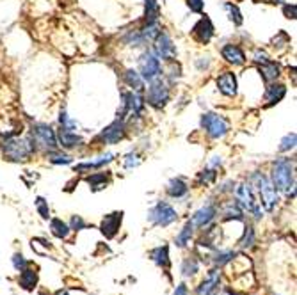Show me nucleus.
<instances>
[{"mask_svg": "<svg viewBox=\"0 0 297 295\" xmlns=\"http://www.w3.org/2000/svg\"><path fill=\"white\" fill-rule=\"evenodd\" d=\"M201 126L205 128V132L208 134V137L212 139H222L229 130L228 119L215 112H207L201 116Z\"/></svg>", "mask_w": 297, "mask_h": 295, "instance_id": "obj_7", "label": "nucleus"}, {"mask_svg": "<svg viewBox=\"0 0 297 295\" xmlns=\"http://www.w3.org/2000/svg\"><path fill=\"white\" fill-rule=\"evenodd\" d=\"M151 259H153L155 263H157L158 267H164V269H169V265H171V261H169V249L168 245H160V247L153 249V251L150 252Z\"/></svg>", "mask_w": 297, "mask_h": 295, "instance_id": "obj_25", "label": "nucleus"}, {"mask_svg": "<svg viewBox=\"0 0 297 295\" xmlns=\"http://www.w3.org/2000/svg\"><path fill=\"white\" fill-rule=\"evenodd\" d=\"M233 258H235V252L233 251H219V252H215L214 263L219 267H222V265H226V263L232 261Z\"/></svg>", "mask_w": 297, "mask_h": 295, "instance_id": "obj_33", "label": "nucleus"}, {"mask_svg": "<svg viewBox=\"0 0 297 295\" xmlns=\"http://www.w3.org/2000/svg\"><path fill=\"white\" fill-rule=\"evenodd\" d=\"M251 181H253L258 194H260V205H263V208L267 210V212H272L279 201L278 190H276V187L272 185V181L261 173H254L253 176H251Z\"/></svg>", "mask_w": 297, "mask_h": 295, "instance_id": "obj_3", "label": "nucleus"}, {"mask_svg": "<svg viewBox=\"0 0 297 295\" xmlns=\"http://www.w3.org/2000/svg\"><path fill=\"white\" fill-rule=\"evenodd\" d=\"M30 139L34 141V144L40 146V148L47 149H57V137H55V132L52 130V126H48L47 123H34L30 126Z\"/></svg>", "mask_w": 297, "mask_h": 295, "instance_id": "obj_5", "label": "nucleus"}, {"mask_svg": "<svg viewBox=\"0 0 297 295\" xmlns=\"http://www.w3.org/2000/svg\"><path fill=\"white\" fill-rule=\"evenodd\" d=\"M155 55L158 57V59L162 60H168V62H171V60H176V53H178V50H176V45L171 41V38H169L168 34H158L157 39H155Z\"/></svg>", "mask_w": 297, "mask_h": 295, "instance_id": "obj_11", "label": "nucleus"}, {"mask_svg": "<svg viewBox=\"0 0 297 295\" xmlns=\"http://www.w3.org/2000/svg\"><path fill=\"white\" fill-rule=\"evenodd\" d=\"M38 146L34 144L32 139H20V137H9L2 146L4 156L11 162H25L36 153Z\"/></svg>", "mask_w": 297, "mask_h": 295, "instance_id": "obj_1", "label": "nucleus"}, {"mask_svg": "<svg viewBox=\"0 0 297 295\" xmlns=\"http://www.w3.org/2000/svg\"><path fill=\"white\" fill-rule=\"evenodd\" d=\"M55 137H57V144L64 149L77 148V146H80L84 142V139L80 137V135H77L75 130H70V128H64V126L59 128Z\"/></svg>", "mask_w": 297, "mask_h": 295, "instance_id": "obj_15", "label": "nucleus"}, {"mask_svg": "<svg viewBox=\"0 0 297 295\" xmlns=\"http://www.w3.org/2000/svg\"><path fill=\"white\" fill-rule=\"evenodd\" d=\"M112 158H114V155H112V153H107V155L100 156V158H98V160H91V162H84V163H79V166H75V171H79V173H84V171L100 169V167H104L105 163L112 162Z\"/></svg>", "mask_w": 297, "mask_h": 295, "instance_id": "obj_23", "label": "nucleus"}, {"mask_svg": "<svg viewBox=\"0 0 297 295\" xmlns=\"http://www.w3.org/2000/svg\"><path fill=\"white\" fill-rule=\"evenodd\" d=\"M258 71H260L261 78H263L265 82H274L276 78L279 77V66L276 62H272V60H267V62L260 64L258 66Z\"/></svg>", "mask_w": 297, "mask_h": 295, "instance_id": "obj_22", "label": "nucleus"}, {"mask_svg": "<svg viewBox=\"0 0 297 295\" xmlns=\"http://www.w3.org/2000/svg\"><path fill=\"white\" fill-rule=\"evenodd\" d=\"M286 94V87L283 84H272L267 87L265 91V100H267V105L265 107H272L276 103H279Z\"/></svg>", "mask_w": 297, "mask_h": 295, "instance_id": "obj_19", "label": "nucleus"}, {"mask_svg": "<svg viewBox=\"0 0 297 295\" xmlns=\"http://www.w3.org/2000/svg\"><path fill=\"white\" fill-rule=\"evenodd\" d=\"M50 230H52V235L57 238H68L70 233H72V227L66 222H62V219H52Z\"/></svg>", "mask_w": 297, "mask_h": 295, "instance_id": "obj_26", "label": "nucleus"}, {"mask_svg": "<svg viewBox=\"0 0 297 295\" xmlns=\"http://www.w3.org/2000/svg\"><path fill=\"white\" fill-rule=\"evenodd\" d=\"M121 220H123V212L109 213V215H105L104 220H102L100 231L107 238H114L116 233H118V230H119V226H121Z\"/></svg>", "mask_w": 297, "mask_h": 295, "instance_id": "obj_16", "label": "nucleus"}, {"mask_svg": "<svg viewBox=\"0 0 297 295\" xmlns=\"http://www.w3.org/2000/svg\"><path fill=\"white\" fill-rule=\"evenodd\" d=\"M125 84L128 85L132 91H137V92H141L143 91V87H144L143 77H141L139 71H136V70H126L125 71Z\"/></svg>", "mask_w": 297, "mask_h": 295, "instance_id": "obj_24", "label": "nucleus"}, {"mask_svg": "<svg viewBox=\"0 0 297 295\" xmlns=\"http://www.w3.org/2000/svg\"><path fill=\"white\" fill-rule=\"evenodd\" d=\"M272 185L276 187V190L281 192H293V162L290 158H276V162L272 163Z\"/></svg>", "mask_w": 297, "mask_h": 295, "instance_id": "obj_2", "label": "nucleus"}, {"mask_svg": "<svg viewBox=\"0 0 297 295\" xmlns=\"http://www.w3.org/2000/svg\"><path fill=\"white\" fill-rule=\"evenodd\" d=\"M141 163V156L137 155V153H128V155L125 156V167L126 169H134V167H137Z\"/></svg>", "mask_w": 297, "mask_h": 295, "instance_id": "obj_39", "label": "nucleus"}, {"mask_svg": "<svg viewBox=\"0 0 297 295\" xmlns=\"http://www.w3.org/2000/svg\"><path fill=\"white\" fill-rule=\"evenodd\" d=\"M295 148V134H288V135H285V137L281 139V144H279V151L281 153H286V151H290V149H293Z\"/></svg>", "mask_w": 297, "mask_h": 295, "instance_id": "obj_34", "label": "nucleus"}, {"mask_svg": "<svg viewBox=\"0 0 297 295\" xmlns=\"http://www.w3.org/2000/svg\"><path fill=\"white\" fill-rule=\"evenodd\" d=\"M20 284H22L25 290H32L38 284V274L30 269H23L22 276H20Z\"/></svg>", "mask_w": 297, "mask_h": 295, "instance_id": "obj_27", "label": "nucleus"}, {"mask_svg": "<svg viewBox=\"0 0 297 295\" xmlns=\"http://www.w3.org/2000/svg\"><path fill=\"white\" fill-rule=\"evenodd\" d=\"M283 13L288 20H295V4H285L283 6Z\"/></svg>", "mask_w": 297, "mask_h": 295, "instance_id": "obj_44", "label": "nucleus"}, {"mask_svg": "<svg viewBox=\"0 0 297 295\" xmlns=\"http://www.w3.org/2000/svg\"><path fill=\"white\" fill-rule=\"evenodd\" d=\"M224 9L229 13V20L233 21V25H237V27H240V25L244 23V16H242V13H240V9L235 6V4H232V2H224Z\"/></svg>", "mask_w": 297, "mask_h": 295, "instance_id": "obj_30", "label": "nucleus"}, {"mask_svg": "<svg viewBox=\"0 0 297 295\" xmlns=\"http://www.w3.org/2000/svg\"><path fill=\"white\" fill-rule=\"evenodd\" d=\"M137 64H139V75L143 77L144 82H151L162 75L160 59H158L153 52H150V50H146V52L139 57V62Z\"/></svg>", "mask_w": 297, "mask_h": 295, "instance_id": "obj_8", "label": "nucleus"}, {"mask_svg": "<svg viewBox=\"0 0 297 295\" xmlns=\"http://www.w3.org/2000/svg\"><path fill=\"white\" fill-rule=\"evenodd\" d=\"M187 7H189L192 13H203V7H205V2L203 0H187Z\"/></svg>", "mask_w": 297, "mask_h": 295, "instance_id": "obj_41", "label": "nucleus"}, {"mask_svg": "<svg viewBox=\"0 0 297 295\" xmlns=\"http://www.w3.org/2000/svg\"><path fill=\"white\" fill-rule=\"evenodd\" d=\"M190 34H192V38L196 39L200 45H208L215 34V27H214V23H212L210 18H208L207 14H203V16L196 21V25L192 27Z\"/></svg>", "mask_w": 297, "mask_h": 295, "instance_id": "obj_10", "label": "nucleus"}, {"mask_svg": "<svg viewBox=\"0 0 297 295\" xmlns=\"http://www.w3.org/2000/svg\"><path fill=\"white\" fill-rule=\"evenodd\" d=\"M144 102L157 110H162L166 105H168L169 87L160 77L150 82V87H148V91H146V98H144Z\"/></svg>", "mask_w": 297, "mask_h": 295, "instance_id": "obj_4", "label": "nucleus"}, {"mask_svg": "<svg viewBox=\"0 0 297 295\" xmlns=\"http://www.w3.org/2000/svg\"><path fill=\"white\" fill-rule=\"evenodd\" d=\"M235 198H237V205L242 206L244 210L253 213L256 219H261V210L258 206L256 199H254V194L251 190V185L249 183H242L235 188Z\"/></svg>", "mask_w": 297, "mask_h": 295, "instance_id": "obj_9", "label": "nucleus"}, {"mask_svg": "<svg viewBox=\"0 0 297 295\" xmlns=\"http://www.w3.org/2000/svg\"><path fill=\"white\" fill-rule=\"evenodd\" d=\"M221 55H222V59H224L228 64H232V66H242V64L247 60L244 50L240 48L239 45H233V43H228V45L222 46Z\"/></svg>", "mask_w": 297, "mask_h": 295, "instance_id": "obj_14", "label": "nucleus"}, {"mask_svg": "<svg viewBox=\"0 0 297 295\" xmlns=\"http://www.w3.org/2000/svg\"><path fill=\"white\" fill-rule=\"evenodd\" d=\"M215 215H217L215 206L214 205H207V206H203V208H200L196 213H194V217H192L190 222L194 224V227H207L208 224L215 219Z\"/></svg>", "mask_w": 297, "mask_h": 295, "instance_id": "obj_17", "label": "nucleus"}, {"mask_svg": "<svg viewBox=\"0 0 297 295\" xmlns=\"http://www.w3.org/2000/svg\"><path fill=\"white\" fill-rule=\"evenodd\" d=\"M126 134V126H125V121L123 119H116L105 128L104 132L100 134V139L105 142V144H118Z\"/></svg>", "mask_w": 297, "mask_h": 295, "instance_id": "obj_12", "label": "nucleus"}, {"mask_svg": "<svg viewBox=\"0 0 297 295\" xmlns=\"http://www.w3.org/2000/svg\"><path fill=\"white\" fill-rule=\"evenodd\" d=\"M221 295H237V293H233V291L232 290H224V291H222V293Z\"/></svg>", "mask_w": 297, "mask_h": 295, "instance_id": "obj_46", "label": "nucleus"}, {"mask_svg": "<svg viewBox=\"0 0 297 295\" xmlns=\"http://www.w3.org/2000/svg\"><path fill=\"white\" fill-rule=\"evenodd\" d=\"M219 283H221V272L219 270H210L207 279H203V283L197 288V295H214Z\"/></svg>", "mask_w": 297, "mask_h": 295, "instance_id": "obj_18", "label": "nucleus"}, {"mask_svg": "<svg viewBox=\"0 0 297 295\" xmlns=\"http://www.w3.org/2000/svg\"><path fill=\"white\" fill-rule=\"evenodd\" d=\"M253 60L254 62H258V64H263V62H267V60H271L269 59V55L263 52V50H254V55H253Z\"/></svg>", "mask_w": 297, "mask_h": 295, "instance_id": "obj_43", "label": "nucleus"}, {"mask_svg": "<svg viewBox=\"0 0 297 295\" xmlns=\"http://www.w3.org/2000/svg\"><path fill=\"white\" fill-rule=\"evenodd\" d=\"M86 181L93 187V190H100V188H104L107 185V176H105V173H94L91 176H87Z\"/></svg>", "mask_w": 297, "mask_h": 295, "instance_id": "obj_31", "label": "nucleus"}, {"mask_svg": "<svg viewBox=\"0 0 297 295\" xmlns=\"http://www.w3.org/2000/svg\"><path fill=\"white\" fill-rule=\"evenodd\" d=\"M215 84H217V89L221 91V94L228 96V98H235L237 96V75L233 71H222L217 78H215Z\"/></svg>", "mask_w": 297, "mask_h": 295, "instance_id": "obj_13", "label": "nucleus"}, {"mask_svg": "<svg viewBox=\"0 0 297 295\" xmlns=\"http://www.w3.org/2000/svg\"><path fill=\"white\" fill-rule=\"evenodd\" d=\"M240 247H251V245L254 244V230L251 226H247L246 230H244V237L239 240Z\"/></svg>", "mask_w": 297, "mask_h": 295, "instance_id": "obj_36", "label": "nucleus"}, {"mask_svg": "<svg viewBox=\"0 0 297 295\" xmlns=\"http://www.w3.org/2000/svg\"><path fill=\"white\" fill-rule=\"evenodd\" d=\"M176 219H178L176 210L169 203H164V201H158L148 212V220L151 224H157V226H162V227L171 226L173 222H176Z\"/></svg>", "mask_w": 297, "mask_h": 295, "instance_id": "obj_6", "label": "nucleus"}, {"mask_svg": "<svg viewBox=\"0 0 297 295\" xmlns=\"http://www.w3.org/2000/svg\"><path fill=\"white\" fill-rule=\"evenodd\" d=\"M254 2H269V0H254Z\"/></svg>", "mask_w": 297, "mask_h": 295, "instance_id": "obj_48", "label": "nucleus"}, {"mask_svg": "<svg viewBox=\"0 0 297 295\" xmlns=\"http://www.w3.org/2000/svg\"><path fill=\"white\" fill-rule=\"evenodd\" d=\"M224 219H242V210H240L239 205H229L226 206L224 210Z\"/></svg>", "mask_w": 297, "mask_h": 295, "instance_id": "obj_38", "label": "nucleus"}, {"mask_svg": "<svg viewBox=\"0 0 297 295\" xmlns=\"http://www.w3.org/2000/svg\"><path fill=\"white\" fill-rule=\"evenodd\" d=\"M173 295H189V290H187L185 284H178V286H176V290H175V293H173Z\"/></svg>", "mask_w": 297, "mask_h": 295, "instance_id": "obj_45", "label": "nucleus"}, {"mask_svg": "<svg viewBox=\"0 0 297 295\" xmlns=\"http://www.w3.org/2000/svg\"><path fill=\"white\" fill-rule=\"evenodd\" d=\"M160 18V7L157 0H144V23H155Z\"/></svg>", "mask_w": 297, "mask_h": 295, "instance_id": "obj_21", "label": "nucleus"}, {"mask_svg": "<svg viewBox=\"0 0 297 295\" xmlns=\"http://www.w3.org/2000/svg\"><path fill=\"white\" fill-rule=\"evenodd\" d=\"M48 160H50L52 163H55V166H68V163L73 162L72 156L66 155V153H62V151H57V149H50V151H48Z\"/></svg>", "mask_w": 297, "mask_h": 295, "instance_id": "obj_29", "label": "nucleus"}, {"mask_svg": "<svg viewBox=\"0 0 297 295\" xmlns=\"http://www.w3.org/2000/svg\"><path fill=\"white\" fill-rule=\"evenodd\" d=\"M70 227H72L73 231L84 230V227H86V220H84L80 215H73V217H72V226H70Z\"/></svg>", "mask_w": 297, "mask_h": 295, "instance_id": "obj_42", "label": "nucleus"}, {"mask_svg": "<svg viewBox=\"0 0 297 295\" xmlns=\"http://www.w3.org/2000/svg\"><path fill=\"white\" fill-rule=\"evenodd\" d=\"M215 176H217L215 169H203L200 174H197V183L208 185V183H212V181L215 180Z\"/></svg>", "mask_w": 297, "mask_h": 295, "instance_id": "obj_35", "label": "nucleus"}, {"mask_svg": "<svg viewBox=\"0 0 297 295\" xmlns=\"http://www.w3.org/2000/svg\"><path fill=\"white\" fill-rule=\"evenodd\" d=\"M55 295H70V293H68V291H66V290H59Z\"/></svg>", "mask_w": 297, "mask_h": 295, "instance_id": "obj_47", "label": "nucleus"}, {"mask_svg": "<svg viewBox=\"0 0 297 295\" xmlns=\"http://www.w3.org/2000/svg\"><path fill=\"white\" fill-rule=\"evenodd\" d=\"M197 269H200V261L196 258H187L182 265L183 276H194L197 272Z\"/></svg>", "mask_w": 297, "mask_h": 295, "instance_id": "obj_32", "label": "nucleus"}, {"mask_svg": "<svg viewBox=\"0 0 297 295\" xmlns=\"http://www.w3.org/2000/svg\"><path fill=\"white\" fill-rule=\"evenodd\" d=\"M166 190H168V194L171 195V198L180 199V198H183V195H187L189 187H187L183 178H173V180L168 183V187H166Z\"/></svg>", "mask_w": 297, "mask_h": 295, "instance_id": "obj_20", "label": "nucleus"}, {"mask_svg": "<svg viewBox=\"0 0 297 295\" xmlns=\"http://www.w3.org/2000/svg\"><path fill=\"white\" fill-rule=\"evenodd\" d=\"M36 208H38V212H40V215L43 217L45 220L47 219H50V208H48V203L45 201V198H36Z\"/></svg>", "mask_w": 297, "mask_h": 295, "instance_id": "obj_37", "label": "nucleus"}, {"mask_svg": "<svg viewBox=\"0 0 297 295\" xmlns=\"http://www.w3.org/2000/svg\"><path fill=\"white\" fill-rule=\"evenodd\" d=\"M192 233H194V224L189 220V222L183 226V230L180 231L178 237H176V245H178V247H185L190 242V238H192Z\"/></svg>", "mask_w": 297, "mask_h": 295, "instance_id": "obj_28", "label": "nucleus"}, {"mask_svg": "<svg viewBox=\"0 0 297 295\" xmlns=\"http://www.w3.org/2000/svg\"><path fill=\"white\" fill-rule=\"evenodd\" d=\"M13 265H15L16 270H20V272H22L23 269H27V267H29V263H27V259H25V256H23V254H15V256H13Z\"/></svg>", "mask_w": 297, "mask_h": 295, "instance_id": "obj_40", "label": "nucleus"}]
</instances>
